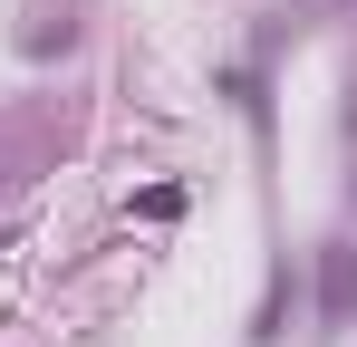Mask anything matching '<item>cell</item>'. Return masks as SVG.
Returning a JSON list of instances; mask_svg holds the SVG:
<instances>
[{
    "label": "cell",
    "mask_w": 357,
    "mask_h": 347,
    "mask_svg": "<svg viewBox=\"0 0 357 347\" xmlns=\"http://www.w3.org/2000/svg\"><path fill=\"white\" fill-rule=\"evenodd\" d=\"M319 318H328V328L357 318V251H328V261H319Z\"/></svg>",
    "instance_id": "cell-1"
},
{
    "label": "cell",
    "mask_w": 357,
    "mask_h": 347,
    "mask_svg": "<svg viewBox=\"0 0 357 347\" xmlns=\"http://www.w3.org/2000/svg\"><path fill=\"white\" fill-rule=\"evenodd\" d=\"M135 213H145V222H174V213H183V183H155V193H145Z\"/></svg>",
    "instance_id": "cell-2"
}]
</instances>
